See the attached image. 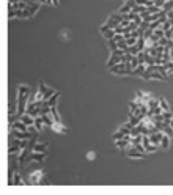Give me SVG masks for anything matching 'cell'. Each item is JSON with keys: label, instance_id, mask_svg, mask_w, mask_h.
<instances>
[{"label": "cell", "instance_id": "4", "mask_svg": "<svg viewBox=\"0 0 173 195\" xmlns=\"http://www.w3.org/2000/svg\"><path fill=\"white\" fill-rule=\"evenodd\" d=\"M22 150H24L22 140H18V139H11V140H10V148H8V153H10V154H19Z\"/></svg>", "mask_w": 173, "mask_h": 195}, {"label": "cell", "instance_id": "6", "mask_svg": "<svg viewBox=\"0 0 173 195\" xmlns=\"http://www.w3.org/2000/svg\"><path fill=\"white\" fill-rule=\"evenodd\" d=\"M47 153H41V151H32V154L29 156L27 162H43L46 159Z\"/></svg>", "mask_w": 173, "mask_h": 195}, {"label": "cell", "instance_id": "16", "mask_svg": "<svg viewBox=\"0 0 173 195\" xmlns=\"http://www.w3.org/2000/svg\"><path fill=\"white\" fill-rule=\"evenodd\" d=\"M47 146H49V142H44V143H38V142H36V145H35L33 151H41V153H46Z\"/></svg>", "mask_w": 173, "mask_h": 195}, {"label": "cell", "instance_id": "12", "mask_svg": "<svg viewBox=\"0 0 173 195\" xmlns=\"http://www.w3.org/2000/svg\"><path fill=\"white\" fill-rule=\"evenodd\" d=\"M138 110H140V104H138L135 99L131 101V104H129V115H137Z\"/></svg>", "mask_w": 173, "mask_h": 195}, {"label": "cell", "instance_id": "20", "mask_svg": "<svg viewBox=\"0 0 173 195\" xmlns=\"http://www.w3.org/2000/svg\"><path fill=\"white\" fill-rule=\"evenodd\" d=\"M104 38H105V41H109V40H112L115 35H116V32H115V29H109V30H105L104 33Z\"/></svg>", "mask_w": 173, "mask_h": 195}, {"label": "cell", "instance_id": "9", "mask_svg": "<svg viewBox=\"0 0 173 195\" xmlns=\"http://www.w3.org/2000/svg\"><path fill=\"white\" fill-rule=\"evenodd\" d=\"M40 90H41V91H43V94H44V101H47L49 97H51V96H52V94L55 93V90L49 88V87H47L46 83H43V82L40 83Z\"/></svg>", "mask_w": 173, "mask_h": 195}, {"label": "cell", "instance_id": "28", "mask_svg": "<svg viewBox=\"0 0 173 195\" xmlns=\"http://www.w3.org/2000/svg\"><path fill=\"white\" fill-rule=\"evenodd\" d=\"M95 157H96V153H95V151H88V153H87V159H88V161H95Z\"/></svg>", "mask_w": 173, "mask_h": 195}, {"label": "cell", "instance_id": "5", "mask_svg": "<svg viewBox=\"0 0 173 195\" xmlns=\"http://www.w3.org/2000/svg\"><path fill=\"white\" fill-rule=\"evenodd\" d=\"M14 18H32L30 11L29 10H10V19H14Z\"/></svg>", "mask_w": 173, "mask_h": 195}, {"label": "cell", "instance_id": "14", "mask_svg": "<svg viewBox=\"0 0 173 195\" xmlns=\"http://www.w3.org/2000/svg\"><path fill=\"white\" fill-rule=\"evenodd\" d=\"M40 5H41V3H38V2H32V3H29V8H27V10L30 11L32 18H33V16L38 13V10H40Z\"/></svg>", "mask_w": 173, "mask_h": 195}, {"label": "cell", "instance_id": "10", "mask_svg": "<svg viewBox=\"0 0 173 195\" xmlns=\"http://www.w3.org/2000/svg\"><path fill=\"white\" fill-rule=\"evenodd\" d=\"M10 186H22V184H27V182H24V179H22V176L16 171L14 175H13V178L10 179V182H8Z\"/></svg>", "mask_w": 173, "mask_h": 195}, {"label": "cell", "instance_id": "30", "mask_svg": "<svg viewBox=\"0 0 173 195\" xmlns=\"http://www.w3.org/2000/svg\"><path fill=\"white\" fill-rule=\"evenodd\" d=\"M18 2H21V0H10V3H18Z\"/></svg>", "mask_w": 173, "mask_h": 195}, {"label": "cell", "instance_id": "1", "mask_svg": "<svg viewBox=\"0 0 173 195\" xmlns=\"http://www.w3.org/2000/svg\"><path fill=\"white\" fill-rule=\"evenodd\" d=\"M29 97H30V87L19 85L18 87V113L24 115L29 106Z\"/></svg>", "mask_w": 173, "mask_h": 195}, {"label": "cell", "instance_id": "29", "mask_svg": "<svg viewBox=\"0 0 173 195\" xmlns=\"http://www.w3.org/2000/svg\"><path fill=\"white\" fill-rule=\"evenodd\" d=\"M14 113H18V110H16V106L11 104V106H10V115H14Z\"/></svg>", "mask_w": 173, "mask_h": 195}, {"label": "cell", "instance_id": "31", "mask_svg": "<svg viewBox=\"0 0 173 195\" xmlns=\"http://www.w3.org/2000/svg\"><path fill=\"white\" fill-rule=\"evenodd\" d=\"M170 126H171V128H173V118H171V120H170Z\"/></svg>", "mask_w": 173, "mask_h": 195}, {"label": "cell", "instance_id": "23", "mask_svg": "<svg viewBox=\"0 0 173 195\" xmlns=\"http://www.w3.org/2000/svg\"><path fill=\"white\" fill-rule=\"evenodd\" d=\"M159 106L162 107V110H164V112L170 110V106H168V103H167L165 97H159Z\"/></svg>", "mask_w": 173, "mask_h": 195}, {"label": "cell", "instance_id": "7", "mask_svg": "<svg viewBox=\"0 0 173 195\" xmlns=\"http://www.w3.org/2000/svg\"><path fill=\"white\" fill-rule=\"evenodd\" d=\"M51 129L55 131V132H58V134H68V128L62 121H54V124L51 126Z\"/></svg>", "mask_w": 173, "mask_h": 195}, {"label": "cell", "instance_id": "22", "mask_svg": "<svg viewBox=\"0 0 173 195\" xmlns=\"http://www.w3.org/2000/svg\"><path fill=\"white\" fill-rule=\"evenodd\" d=\"M140 52V49L137 47V44H134V46H129L127 49H126V54H129V55H137Z\"/></svg>", "mask_w": 173, "mask_h": 195}, {"label": "cell", "instance_id": "26", "mask_svg": "<svg viewBox=\"0 0 173 195\" xmlns=\"http://www.w3.org/2000/svg\"><path fill=\"white\" fill-rule=\"evenodd\" d=\"M171 25H173V22H171L170 19H167V21H165V22L162 24V27H160V29H162V30L165 32V30H170V29H171Z\"/></svg>", "mask_w": 173, "mask_h": 195}, {"label": "cell", "instance_id": "25", "mask_svg": "<svg viewBox=\"0 0 173 195\" xmlns=\"http://www.w3.org/2000/svg\"><path fill=\"white\" fill-rule=\"evenodd\" d=\"M165 13H170L171 10H173V0H167L165 2V5H164V8H162Z\"/></svg>", "mask_w": 173, "mask_h": 195}, {"label": "cell", "instance_id": "19", "mask_svg": "<svg viewBox=\"0 0 173 195\" xmlns=\"http://www.w3.org/2000/svg\"><path fill=\"white\" fill-rule=\"evenodd\" d=\"M170 139H171V137L167 135V134L162 137V142H160V148H162V150H167V148L170 146Z\"/></svg>", "mask_w": 173, "mask_h": 195}, {"label": "cell", "instance_id": "17", "mask_svg": "<svg viewBox=\"0 0 173 195\" xmlns=\"http://www.w3.org/2000/svg\"><path fill=\"white\" fill-rule=\"evenodd\" d=\"M146 5H135L134 8H132V13H135V14H143L145 11H146Z\"/></svg>", "mask_w": 173, "mask_h": 195}, {"label": "cell", "instance_id": "3", "mask_svg": "<svg viewBox=\"0 0 173 195\" xmlns=\"http://www.w3.org/2000/svg\"><path fill=\"white\" fill-rule=\"evenodd\" d=\"M123 156H127V157H131V159H143V157H145V153L138 151L134 145H131L127 150L123 151Z\"/></svg>", "mask_w": 173, "mask_h": 195}, {"label": "cell", "instance_id": "8", "mask_svg": "<svg viewBox=\"0 0 173 195\" xmlns=\"http://www.w3.org/2000/svg\"><path fill=\"white\" fill-rule=\"evenodd\" d=\"M164 135H165L164 131H156V132L149 134V140H151L153 143H156V145L160 146V142H162V137H164Z\"/></svg>", "mask_w": 173, "mask_h": 195}, {"label": "cell", "instance_id": "15", "mask_svg": "<svg viewBox=\"0 0 173 195\" xmlns=\"http://www.w3.org/2000/svg\"><path fill=\"white\" fill-rule=\"evenodd\" d=\"M44 126H46V124H44L43 118H41V117H36V118H35V128H36V131L41 132V131L44 129Z\"/></svg>", "mask_w": 173, "mask_h": 195}, {"label": "cell", "instance_id": "11", "mask_svg": "<svg viewBox=\"0 0 173 195\" xmlns=\"http://www.w3.org/2000/svg\"><path fill=\"white\" fill-rule=\"evenodd\" d=\"M10 129H18V131H29V126L22 121V120H18L14 121L13 124H10Z\"/></svg>", "mask_w": 173, "mask_h": 195}, {"label": "cell", "instance_id": "13", "mask_svg": "<svg viewBox=\"0 0 173 195\" xmlns=\"http://www.w3.org/2000/svg\"><path fill=\"white\" fill-rule=\"evenodd\" d=\"M21 120H22L27 126H35V117H32V115H29V113H24V115L21 117Z\"/></svg>", "mask_w": 173, "mask_h": 195}, {"label": "cell", "instance_id": "24", "mask_svg": "<svg viewBox=\"0 0 173 195\" xmlns=\"http://www.w3.org/2000/svg\"><path fill=\"white\" fill-rule=\"evenodd\" d=\"M124 137H126V134H124L123 131H120V129H118V132H115V134L112 135V140H113V142H116V140H121V139H124Z\"/></svg>", "mask_w": 173, "mask_h": 195}, {"label": "cell", "instance_id": "18", "mask_svg": "<svg viewBox=\"0 0 173 195\" xmlns=\"http://www.w3.org/2000/svg\"><path fill=\"white\" fill-rule=\"evenodd\" d=\"M51 115H52L54 121H62L60 113H58V110H57V106H52V107H51Z\"/></svg>", "mask_w": 173, "mask_h": 195}, {"label": "cell", "instance_id": "27", "mask_svg": "<svg viewBox=\"0 0 173 195\" xmlns=\"http://www.w3.org/2000/svg\"><path fill=\"white\" fill-rule=\"evenodd\" d=\"M153 2H154V5H156V7H159V8H164V5H165V2H167V0H153Z\"/></svg>", "mask_w": 173, "mask_h": 195}, {"label": "cell", "instance_id": "21", "mask_svg": "<svg viewBox=\"0 0 173 195\" xmlns=\"http://www.w3.org/2000/svg\"><path fill=\"white\" fill-rule=\"evenodd\" d=\"M107 47H109V50H110V52H113V50H116V49H118V43L112 38V40H109V41H107Z\"/></svg>", "mask_w": 173, "mask_h": 195}, {"label": "cell", "instance_id": "32", "mask_svg": "<svg viewBox=\"0 0 173 195\" xmlns=\"http://www.w3.org/2000/svg\"><path fill=\"white\" fill-rule=\"evenodd\" d=\"M171 137H173V132H171Z\"/></svg>", "mask_w": 173, "mask_h": 195}, {"label": "cell", "instance_id": "2", "mask_svg": "<svg viewBox=\"0 0 173 195\" xmlns=\"http://www.w3.org/2000/svg\"><path fill=\"white\" fill-rule=\"evenodd\" d=\"M43 178H44V170L38 168V170H35V171H32V173L29 175V184H32V186L41 184V182H43Z\"/></svg>", "mask_w": 173, "mask_h": 195}]
</instances>
